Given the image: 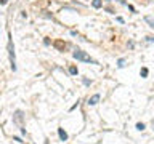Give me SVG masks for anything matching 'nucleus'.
I'll return each instance as SVG.
<instances>
[{
	"mask_svg": "<svg viewBox=\"0 0 154 144\" xmlns=\"http://www.w3.org/2000/svg\"><path fill=\"white\" fill-rule=\"evenodd\" d=\"M72 56H74L75 59H79V61H84V62H95L85 51H80V50H75V51L72 53Z\"/></svg>",
	"mask_w": 154,
	"mask_h": 144,
	"instance_id": "obj_1",
	"label": "nucleus"
},
{
	"mask_svg": "<svg viewBox=\"0 0 154 144\" xmlns=\"http://www.w3.org/2000/svg\"><path fill=\"white\" fill-rule=\"evenodd\" d=\"M8 53H10L11 69H13V71H16V62H15V47H13V42H11V38L8 40Z\"/></svg>",
	"mask_w": 154,
	"mask_h": 144,
	"instance_id": "obj_2",
	"label": "nucleus"
},
{
	"mask_svg": "<svg viewBox=\"0 0 154 144\" xmlns=\"http://www.w3.org/2000/svg\"><path fill=\"white\" fill-rule=\"evenodd\" d=\"M23 112H21V110H16V112H15V115H13V122L16 125H23Z\"/></svg>",
	"mask_w": 154,
	"mask_h": 144,
	"instance_id": "obj_3",
	"label": "nucleus"
},
{
	"mask_svg": "<svg viewBox=\"0 0 154 144\" xmlns=\"http://www.w3.org/2000/svg\"><path fill=\"white\" fill-rule=\"evenodd\" d=\"M98 101H99V95H93L92 98H88V104H90V106H95Z\"/></svg>",
	"mask_w": 154,
	"mask_h": 144,
	"instance_id": "obj_4",
	"label": "nucleus"
},
{
	"mask_svg": "<svg viewBox=\"0 0 154 144\" xmlns=\"http://www.w3.org/2000/svg\"><path fill=\"white\" fill-rule=\"evenodd\" d=\"M58 134H59V138H61V141H66V139H68V133H66L63 128H58Z\"/></svg>",
	"mask_w": 154,
	"mask_h": 144,
	"instance_id": "obj_5",
	"label": "nucleus"
},
{
	"mask_svg": "<svg viewBox=\"0 0 154 144\" xmlns=\"http://www.w3.org/2000/svg\"><path fill=\"white\" fill-rule=\"evenodd\" d=\"M144 21L149 24L151 27H154V18H153V16H146V18H144Z\"/></svg>",
	"mask_w": 154,
	"mask_h": 144,
	"instance_id": "obj_6",
	"label": "nucleus"
},
{
	"mask_svg": "<svg viewBox=\"0 0 154 144\" xmlns=\"http://www.w3.org/2000/svg\"><path fill=\"white\" fill-rule=\"evenodd\" d=\"M69 72H71V75H77V74H79V71H77L75 66H71V67H69Z\"/></svg>",
	"mask_w": 154,
	"mask_h": 144,
	"instance_id": "obj_7",
	"label": "nucleus"
},
{
	"mask_svg": "<svg viewBox=\"0 0 154 144\" xmlns=\"http://www.w3.org/2000/svg\"><path fill=\"white\" fill-rule=\"evenodd\" d=\"M92 5H93L95 8H101L103 2H101V0H93V2H92Z\"/></svg>",
	"mask_w": 154,
	"mask_h": 144,
	"instance_id": "obj_8",
	"label": "nucleus"
},
{
	"mask_svg": "<svg viewBox=\"0 0 154 144\" xmlns=\"http://www.w3.org/2000/svg\"><path fill=\"white\" fill-rule=\"evenodd\" d=\"M140 74H141V77H148V69H146V67H143Z\"/></svg>",
	"mask_w": 154,
	"mask_h": 144,
	"instance_id": "obj_9",
	"label": "nucleus"
},
{
	"mask_svg": "<svg viewBox=\"0 0 154 144\" xmlns=\"http://www.w3.org/2000/svg\"><path fill=\"white\" fill-rule=\"evenodd\" d=\"M144 128H146V127H144V123H137V130L143 131V130H144Z\"/></svg>",
	"mask_w": 154,
	"mask_h": 144,
	"instance_id": "obj_10",
	"label": "nucleus"
},
{
	"mask_svg": "<svg viewBox=\"0 0 154 144\" xmlns=\"http://www.w3.org/2000/svg\"><path fill=\"white\" fill-rule=\"evenodd\" d=\"M119 67H124V66H125V59H119Z\"/></svg>",
	"mask_w": 154,
	"mask_h": 144,
	"instance_id": "obj_11",
	"label": "nucleus"
},
{
	"mask_svg": "<svg viewBox=\"0 0 154 144\" xmlns=\"http://www.w3.org/2000/svg\"><path fill=\"white\" fill-rule=\"evenodd\" d=\"M0 2H2V5H5V3H7V0H0Z\"/></svg>",
	"mask_w": 154,
	"mask_h": 144,
	"instance_id": "obj_12",
	"label": "nucleus"
}]
</instances>
